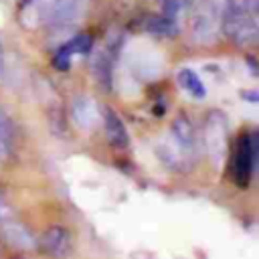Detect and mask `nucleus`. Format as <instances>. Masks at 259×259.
I'll use <instances>...</instances> for the list:
<instances>
[{"mask_svg": "<svg viewBox=\"0 0 259 259\" xmlns=\"http://www.w3.org/2000/svg\"><path fill=\"white\" fill-rule=\"evenodd\" d=\"M241 99L247 103H259V91L257 89H241L239 91Z\"/></svg>", "mask_w": 259, "mask_h": 259, "instance_id": "obj_14", "label": "nucleus"}, {"mask_svg": "<svg viewBox=\"0 0 259 259\" xmlns=\"http://www.w3.org/2000/svg\"><path fill=\"white\" fill-rule=\"evenodd\" d=\"M176 81H178V85H180L190 97H194V99H204V97H206V87H204V83H202V79L198 77L196 71L184 67V69H180V71L176 73Z\"/></svg>", "mask_w": 259, "mask_h": 259, "instance_id": "obj_7", "label": "nucleus"}, {"mask_svg": "<svg viewBox=\"0 0 259 259\" xmlns=\"http://www.w3.org/2000/svg\"><path fill=\"white\" fill-rule=\"evenodd\" d=\"M202 144L210 164L214 168H223L229 154V121L223 111H208L202 127Z\"/></svg>", "mask_w": 259, "mask_h": 259, "instance_id": "obj_1", "label": "nucleus"}, {"mask_svg": "<svg viewBox=\"0 0 259 259\" xmlns=\"http://www.w3.org/2000/svg\"><path fill=\"white\" fill-rule=\"evenodd\" d=\"M71 57H73V53H71L69 45L65 42V45L59 47V51L55 53V57H53V67H55L57 71H67V69L71 67Z\"/></svg>", "mask_w": 259, "mask_h": 259, "instance_id": "obj_12", "label": "nucleus"}, {"mask_svg": "<svg viewBox=\"0 0 259 259\" xmlns=\"http://www.w3.org/2000/svg\"><path fill=\"white\" fill-rule=\"evenodd\" d=\"M0 75H2V49H0Z\"/></svg>", "mask_w": 259, "mask_h": 259, "instance_id": "obj_17", "label": "nucleus"}, {"mask_svg": "<svg viewBox=\"0 0 259 259\" xmlns=\"http://www.w3.org/2000/svg\"><path fill=\"white\" fill-rule=\"evenodd\" d=\"M10 148H12V144H8V142H4V140L0 138V160H4V158L10 154Z\"/></svg>", "mask_w": 259, "mask_h": 259, "instance_id": "obj_16", "label": "nucleus"}, {"mask_svg": "<svg viewBox=\"0 0 259 259\" xmlns=\"http://www.w3.org/2000/svg\"><path fill=\"white\" fill-rule=\"evenodd\" d=\"M0 138L8 144H12V138H14V125L10 121V117L0 109Z\"/></svg>", "mask_w": 259, "mask_h": 259, "instance_id": "obj_13", "label": "nucleus"}, {"mask_svg": "<svg viewBox=\"0 0 259 259\" xmlns=\"http://www.w3.org/2000/svg\"><path fill=\"white\" fill-rule=\"evenodd\" d=\"M103 123H105V136H107L109 146L113 150H127V146H130V134H127L125 123L121 121V117L111 107H105Z\"/></svg>", "mask_w": 259, "mask_h": 259, "instance_id": "obj_5", "label": "nucleus"}, {"mask_svg": "<svg viewBox=\"0 0 259 259\" xmlns=\"http://www.w3.org/2000/svg\"><path fill=\"white\" fill-rule=\"evenodd\" d=\"M257 47H259V36H257Z\"/></svg>", "mask_w": 259, "mask_h": 259, "instance_id": "obj_18", "label": "nucleus"}, {"mask_svg": "<svg viewBox=\"0 0 259 259\" xmlns=\"http://www.w3.org/2000/svg\"><path fill=\"white\" fill-rule=\"evenodd\" d=\"M38 247L47 255H65L71 247V235L63 225H53L40 235Z\"/></svg>", "mask_w": 259, "mask_h": 259, "instance_id": "obj_4", "label": "nucleus"}, {"mask_svg": "<svg viewBox=\"0 0 259 259\" xmlns=\"http://www.w3.org/2000/svg\"><path fill=\"white\" fill-rule=\"evenodd\" d=\"M67 45H69V49H71L73 55H89L91 49H93V36L87 34V32H79Z\"/></svg>", "mask_w": 259, "mask_h": 259, "instance_id": "obj_11", "label": "nucleus"}, {"mask_svg": "<svg viewBox=\"0 0 259 259\" xmlns=\"http://www.w3.org/2000/svg\"><path fill=\"white\" fill-rule=\"evenodd\" d=\"M79 12V0H53L45 12L47 24H67Z\"/></svg>", "mask_w": 259, "mask_h": 259, "instance_id": "obj_6", "label": "nucleus"}, {"mask_svg": "<svg viewBox=\"0 0 259 259\" xmlns=\"http://www.w3.org/2000/svg\"><path fill=\"white\" fill-rule=\"evenodd\" d=\"M4 229V239L8 245L12 247H18V249H32L36 243H34V237L28 233V229L24 225H18V223H4L2 225Z\"/></svg>", "mask_w": 259, "mask_h": 259, "instance_id": "obj_8", "label": "nucleus"}, {"mask_svg": "<svg viewBox=\"0 0 259 259\" xmlns=\"http://www.w3.org/2000/svg\"><path fill=\"white\" fill-rule=\"evenodd\" d=\"M93 73L97 77V81L101 83L103 89L111 87V59L105 53H99L93 61Z\"/></svg>", "mask_w": 259, "mask_h": 259, "instance_id": "obj_10", "label": "nucleus"}, {"mask_svg": "<svg viewBox=\"0 0 259 259\" xmlns=\"http://www.w3.org/2000/svg\"><path fill=\"white\" fill-rule=\"evenodd\" d=\"M233 180L239 186H245L251 180V174L255 172V160H253V148H251V136L241 134L233 152V164H231Z\"/></svg>", "mask_w": 259, "mask_h": 259, "instance_id": "obj_3", "label": "nucleus"}, {"mask_svg": "<svg viewBox=\"0 0 259 259\" xmlns=\"http://www.w3.org/2000/svg\"><path fill=\"white\" fill-rule=\"evenodd\" d=\"M247 67H249V71H253L259 77V61L255 57H247Z\"/></svg>", "mask_w": 259, "mask_h": 259, "instance_id": "obj_15", "label": "nucleus"}, {"mask_svg": "<svg viewBox=\"0 0 259 259\" xmlns=\"http://www.w3.org/2000/svg\"><path fill=\"white\" fill-rule=\"evenodd\" d=\"M170 144L192 164V160L196 158L198 140H196V132H194L192 121L184 113L176 115L174 121H172V127H170Z\"/></svg>", "mask_w": 259, "mask_h": 259, "instance_id": "obj_2", "label": "nucleus"}, {"mask_svg": "<svg viewBox=\"0 0 259 259\" xmlns=\"http://www.w3.org/2000/svg\"><path fill=\"white\" fill-rule=\"evenodd\" d=\"M146 28L150 34L158 36V38H172L178 34V24H176V18H170L166 14H160V16H150L148 22H146Z\"/></svg>", "mask_w": 259, "mask_h": 259, "instance_id": "obj_9", "label": "nucleus"}]
</instances>
